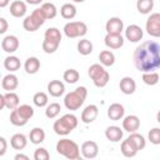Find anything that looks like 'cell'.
I'll list each match as a JSON object with an SVG mask.
<instances>
[{"label":"cell","mask_w":160,"mask_h":160,"mask_svg":"<svg viewBox=\"0 0 160 160\" xmlns=\"http://www.w3.org/2000/svg\"><path fill=\"white\" fill-rule=\"evenodd\" d=\"M105 30H106V34H121V31L124 30V22L118 16L110 18L106 21Z\"/></svg>","instance_id":"cell-12"},{"label":"cell","mask_w":160,"mask_h":160,"mask_svg":"<svg viewBox=\"0 0 160 160\" xmlns=\"http://www.w3.org/2000/svg\"><path fill=\"white\" fill-rule=\"evenodd\" d=\"M46 20V16L44 14V11L41 10V8L39 9H35L30 15H28L24 21H22V26L26 31H36Z\"/></svg>","instance_id":"cell-6"},{"label":"cell","mask_w":160,"mask_h":160,"mask_svg":"<svg viewBox=\"0 0 160 160\" xmlns=\"http://www.w3.org/2000/svg\"><path fill=\"white\" fill-rule=\"evenodd\" d=\"M72 1H74V2H84L85 0H72Z\"/></svg>","instance_id":"cell-50"},{"label":"cell","mask_w":160,"mask_h":160,"mask_svg":"<svg viewBox=\"0 0 160 160\" xmlns=\"http://www.w3.org/2000/svg\"><path fill=\"white\" fill-rule=\"evenodd\" d=\"M19 96L14 91H8L6 94L0 95V109L8 108L10 110H14L19 106Z\"/></svg>","instance_id":"cell-9"},{"label":"cell","mask_w":160,"mask_h":160,"mask_svg":"<svg viewBox=\"0 0 160 160\" xmlns=\"http://www.w3.org/2000/svg\"><path fill=\"white\" fill-rule=\"evenodd\" d=\"M122 135H124V131L122 129H120L119 126L116 125H112V126H108L106 130H105V136L109 141L111 142H118L122 139Z\"/></svg>","instance_id":"cell-19"},{"label":"cell","mask_w":160,"mask_h":160,"mask_svg":"<svg viewBox=\"0 0 160 160\" xmlns=\"http://www.w3.org/2000/svg\"><path fill=\"white\" fill-rule=\"evenodd\" d=\"M24 68H25V71L30 75L32 74H36L40 69V60L35 56H31L29 59H26L25 64H24Z\"/></svg>","instance_id":"cell-25"},{"label":"cell","mask_w":160,"mask_h":160,"mask_svg":"<svg viewBox=\"0 0 160 160\" xmlns=\"http://www.w3.org/2000/svg\"><path fill=\"white\" fill-rule=\"evenodd\" d=\"M59 45H60V42L44 39V41H42V50H44L46 54H52V52H55V51L58 50Z\"/></svg>","instance_id":"cell-41"},{"label":"cell","mask_w":160,"mask_h":160,"mask_svg":"<svg viewBox=\"0 0 160 160\" xmlns=\"http://www.w3.org/2000/svg\"><path fill=\"white\" fill-rule=\"evenodd\" d=\"M60 14H61V16L64 19L71 20V19H74L76 16V8H75L74 4H70V2L64 4L61 6V9H60Z\"/></svg>","instance_id":"cell-28"},{"label":"cell","mask_w":160,"mask_h":160,"mask_svg":"<svg viewBox=\"0 0 160 160\" xmlns=\"http://www.w3.org/2000/svg\"><path fill=\"white\" fill-rule=\"evenodd\" d=\"M78 122H79V120L74 114H65L54 122L52 129L58 135L65 136V135L70 134L78 126Z\"/></svg>","instance_id":"cell-3"},{"label":"cell","mask_w":160,"mask_h":160,"mask_svg":"<svg viewBox=\"0 0 160 160\" xmlns=\"http://www.w3.org/2000/svg\"><path fill=\"white\" fill-rule=\"evenodd\" d=\"M64 32L70 39L85 36L86 32H88V26L84 21H70V22L65 24Z\"/></svg>","instance_id":"cell-7"},{"label":"cell","mask_w":160,"mask_h":160,"mask_svg":"<svg viewBox=\"0 0 160 160\" xmlns=\"http://www.w3.org/2000/svg\"><path fill=\"white\" fill-rule=\"evenodd\" d=\"M121 154L125 156V158H134L136 154H138V148L134 145V142L128 138L126 140H124L121 142Z\"/></svg>","instance_id":"cell-23"},{"label":"cell","mask_w":160,"mask_h":160,"mask_svg":"<svg viewBox=\"0 0 160 160\" xmlns=\"http://www.w3.org/2000/svg\"><path fill=\"white\" fill-rule=\"evenodd\" d=\"M16 110H18L19 114H20L25 120H28V121L34 116V109H32L30 105H28V104H24V105L18 106Z\"/></svg>","instance_id":"cell-40"},{"label":"cell","mask_w":160,"mask_h":160,"mask_svg":"<svg viewBox=\"0 0 160 160\" xmlns=\"http://www.w3.org/2000/svg\"><path fill=\"white\" fill-rule=\"evenodd\" d=\"M156 121L160 124V110L158 111V114H156Z\"/></svg>","instance_id":"cell-49"},{"label":"cell","mask_w":160,"mask_h":160,"mask_svg":"<svg viewBox=\"0 0 160 160\" xmlns=\"http://www.w3.org/2000/svg\"><path fill=\"white\" fill-rule=\"evenodd\" d=\"M1 48L5 52L12 54L19 49V39L15 35H8L1 41Z\"/></svg>","instance_id":"cell-13"},{"label":"cell","mask_w":160,"mask_h":160,"mask_svg":"<svg viewBox=\"0 0 160 160\" xmlns=\"http://www.w3.org/2000/svg\"><path fill=\"white\" fill-rule=\"evenodd\" d=\"M98 115H99V109H98V106L94 105V104L88 105V106L82 110V112H81V121L85 122V124H90V122H92V121L98 118Z\"/></svg>","instance_id":"cell-15"},{"label":"cell","mask_w":160,"mask_h":160,"mask_svg":"<svg viewBox=\"0 0 160 160\" xmlns=\"http://www.w3.org/2000/svg\"><path fill=\"white\" fill-rule=\"evenodd\" d=\"M119 88H120V90H121L122 94H125V95H131V94H134L135 90H136V82H135V80H134L132 78L125 76V78H122V79L120 80Z\"/></svg>","instance_id":"cell-17"},{"label":"cell","mask_w":160,"mask_h":160,"mask_svg":"<svg viewBox=\"0 0 160 160\" xmlns=\"http://www.w3.org/2000/svg\"><path fill=\"white\" fill-rule=\"evenodd\" d=\"M32 102L38 106V108H44V106H48V102H49V98L45 92L42 91H39L36 92L34 96H32Z\"/></svg>","instance_id":"cell-36"},{"label":"cell","mask_w":160,"mask_h":160,"mask_svg":"<svg viewBox=\"0 0 160 160\" xmlns=\"http://www.w3.org/2000/svg\"><path fill=\"white\" fill-rule=\"evenodd\" d=\"M60 110H61L60 104H58V102H51V104H49V105L46 106L45 115H46V118H49V119H54V118H56V116L60 114Z\"/></svg>","instance_id":"cell-37"},{"label":"cell","mask_w":160,"mask_h":160,"mask_svg":"<svg viewBox=\"0 0 160 160\" xmlns=\"http://www.w3.org/2000/svg\"><path fill=\"white\" fill-rule=\"evenodd\" d=\"M124 114H125V109L121 104L119 102H114L109 106L108 109V116L110 120H114V121H118V120H121L124 118Z\"/></svg>","instance_id":"cell-18"},{"label":"cell","mask_w":160,"mask_h":160,"mask_svg":"<svg viewBox=\"0 0 160 160\" xmlns=\"http://www.w3.org/2000/svg\"><path fill=\"white\" fill-rule=\"evenodd\" d=\"M20 159H22V160H29V156H28V155H24V154H16V155H15V160H20Z\"/></svg>","instance_id":"cell-46"},{"label":"cell","mask_w":160,"mask_h":160,"mask_svg":"<svg viewBox=\"0 0 160 160\" xmlns=\"http://www.w3.org/2000/svg\"><path fill=\"white\" fill-rule=\"evenodd\" d=\"M149 141L154 145H160V128H152L148 134Z\"/></svg>","instance_id":"cell-42"},{"label":"cell","mask_w":160,"mask_h":160,"mask_svg":"<svg viewBox=\"0 0 160 160\" xmlns=\"http://www.w3.org/2000/svg\"><path fill=\"white\" fill-rule=\"evenodd\" d=\"M145 30L150 36L160 38V12H154L148 18Z\"/></svg>","instance_id":"cell-8"},{"label":"cell","mask_w":160,"mask_h":160,"mask_svg":"<svg viewBox=\"0 0 160 160\" xmlns=\"http://www.w3.org/2000/svg\"><path fill=\"white\" fill-rule=\"evenodd\" d=\"M44 38L46 40H51V41H56V42H60L61 41V32L59 29L56 28H49L46 29L45 34H44Z\"/></svg>","instance_id":"cell-33"},{"label":"cell","mask_w":160,"mask_h":160,"mask_svg":"<svg viewBox=\"0 0 160 160\" xmlns=\"http://www.w3.org/2000/svg\"><path fill=\"white\" fill-rule=\"evenodd\" d=\"M78 51L81 55H89L92 52V42L88 39H81L78 42Z\"/></svg>","instance_id":"cell-31"},{"label":"cell","mask_w":160,"mask_h":160,"mask_svg":"<svg viewBox=\"0 0 160 160\" xmlns=\"http://www.w3.org/2000/svg\"><path fill=\"white\" fill-rule=\"evenodd\" d=\"M28 4H30V5H38V4H40V2H42V0H25Z\"/></svg>","instance_id":"cell-47"},{"label":"cell","mask_w":160,"mask_h":160,"mask_svg":"<svg viewBox=\"0 0 160 160\" xmlns=\"http://www.w3.org/2000/svg\"><path fill=\"white\" fill-rule=\"evenodd\" d=\"M41 10L44 11L46 19H54L58 14V9L52 2H44L41 5Z\"/></svg>","instance_id":"cell-35"},{"label":"cell","mask_w":160,"mask_h":160,"mask_svg":"<svg viewBox=\"0 0 160 160\" xmlns=\"http://www.w3.org/2000/svg\"><path fill=\"white\" fill-rule=\"evenodd\" d=\"M105 45L109 49H120L124 45V38L121 36V34H106L105 35Z\"/></svg>","instance_id":"cell-14"},{"label":"cell","mask_w":160,"mask_h":160,"mask_svg":"<svg viewBox=\"0 0 160 160\" xmlns=\"http://www.w3.org/2000/svg\"><path fill=\"white\" fill-rule=\"evenodd\" d=\"M90 79L92 80L94 85L96 88H104L108 85L109 80H110V75L109 72L104 69V65L101 64H92L90 68H89V71H88Z\"/></svg>","instance_id":"cell-5"},{"label":"cell","mask_w":160,"mask_h":160,"mask_svg":"<svg viewBox=\"0 0 160 160\" xmlns=\"http://www.w3.org/2000/svg\"><path fill=\"white\" fill-rule=\"evenodd\" d=\"M21 66V62L19 60V58L14 56V55H10L8 56L5 60H4V68L6 70H9L10 72H14V71H18Z\"/></svg>","instance_id":"cell-26"},{"label":"cell","mask_w":160,"mask_h":160,"mask_svg":"<svg viewBox=\"0 0 160 160\" xmlns=\"http://www.w3.org/2000/svg\"><path fill=\"white\" fill-rule=\"evenodd\" d=\"M6 149H8L6 139L1 136V138H0V156H2V155L6 152Z\"/></svg>","instance_id":"cell-44"},{"label":"cell","mask_w":160,"mask_h":160,"mask_svg":"<svg viewBox=\"0 0 160 160\" xmlns=\"http://www.w3.org/2000/svg\"><path fill=\"white\" fill-rule=\"evenodd\" d=\"M9 2H10V0H0V8H5Z\"/></svg>","instance_id":"cell-48"},{"label":"cell","mask_w":160,"mask_h":160,"mask_svg":"<svg viewBox=\"0 0 160 160\" xmlns=\"http://www.w3.org/2000/svg\"><path fill=\"white\" fill-rule=\"evenodd\" d=\"M56 151L70 160H78L80 159V148L79 145L70 140V139H61L56 144Z\"/></svg>","instance_id":"cell-4"},{"label":"cell","mask_w":160,"mask_h":160,"mask_svg":"<svg viewBox=\"0 0 160 160\" xmlns=\"http://www.w3.org/2000/svg\"><path fill=\"white\" fill-rule=\"evenodd\" d=\"M88 96V90L85 86H79L74 91L68 92L64 98V105L68 110H78L84 104Z\"/></svg>","instance_id":"cell-2"},{"label":"cell","mask_w":160,"mask_h":160,"mask_svg":"<svg viewBox=\"0 0 160 160\" xmlns=\"http://www.w3.org/2000/svg\"><path fill=\"white\" fill-rule=\"evenodd\" d=\"M10 122H11L12 125H15V126H24V125H26L28 120H25V119L19 114V111H18L16 109H14V110H11V112H10Z\"/></svg>","instance_id":"cell-38"},{"label":"cell","mask_w":160,"mask_h":160,"mask_svg":"<svg viewBox=\"0 0 160 160\" xmlns=\"http://www.w3.org/2000/svg\"><path fill=\"white\" fill-rule=\"evenodd\" d=\"M134 65L139 71L150 72L160 68V44L152 40L140 44L132 55Z\"/></svg>","instance_id":"cell-1"},{"label":"cell","mask_w":160,"mask_h":160,"mask_svg":"<svg viewBox=\"0 0 160 160\" xmlns=\"http://www.w3.org/2000/svg\"><path fill=\"white\" fill-rule=\"evenodd\" d=\"M26 10H28L26 4L24 1H21V0H15L10 5V14L14 18H22V16H25Z\"/></svg>","instance_id":"cell-21"},{"label":"cell","mask_w":160,"mask_h":160,"mask_svg":"<svg viewBox=\"0 0 160 160\" xmlns=\"http://www.w3.org/2000/svg\"><path fill=\"white\" fill-rule=\"evenodd\" d=\"M29 139L32 144L38 145V144H41L44 140H45V131L41 129V128H34L30 134H29Z\"/></svg>","instance_id":"cell-29"},{"label":"cell","mask_w":160,"mask_h":160,"mask_svg":"<svg viewBox=\"0 0 160 160\" xmlns=\"http://www.w3.org/2000/svg\"><path fill=\"white\" fill-rule=\"evenodd\" d=\"M62 79L68 82V84H75L79 79H80V74L78 70L75 69H68L65 70L64 75H62Z\"/></svg>","instance_id":"cell-34"},{"label":"cell","mask_w":160,"mask_h":160,"mask_svg":"<svg viewBox=\"0 0 160 160\" xmlns=\"http://www.w3.org/2000/svg\"><path fill=\"white\" fill-rule=\"evenodd\" d=\"M99 60H100V64L104 66H112L115 62V55L110 50H102L99 54Z\"/></svg>","instance_id":"cell-27"},{"label":"cell","mask_w":160,"mask_h":160,"mask_svg":"<svg viewBox=\"0 0 160 160\" xmlns=\"http://www.w3.org/2000/svg\"><path fill=\"white\" fill-rule=\"evenodd\" d=\"M140 128V119L136 115H128L122 120V129L128 132H135Z\"/></svg>","instance_id":"cell-16"},{"label":"cell","mask_w":160,"mask_h":160,"mask_svg":"<svg viewBox=\"0 0 160 160\" xmlns=\"http://www.w3.org/2000/svg\"><path fill=\"white\" fill-rule=\"evenodd\" d=\"M26 144H28V139H26V136L24 134H15L10 139V145L15 150H22V149H25L26 148Z\"/></svg>","instance_id":"cell-24"},{"label":"cell","mask_w":160,"mask_h":160,"mask_svg":"<svg viewBox=\"0 0 160 160\" xmlns=\"http://www.w3.org/2000/svg\"><path fill=\"white\" fill-rule=\"evenodd\" d=\"M142 36H144V31H142V29H141L139 25H136V24L129 25V26L126 28V30H125V38H126L129 41H131V42H138V41H140V40L142 39Z\"/></svg>","instance_id":"cell-11"},{"label":"cell","mask_w":160,"mask_h":160,"mask_svg":"<svg viewBox=\"0 0 160 160\" xmlns=\"http://www.w3.org/2000/svg\"><path fill=\"white\" fill-rule=\"evenodd\" d=\"M8 30V21L5 18H0V34H5Z\"/></svg>","instance_id":"cell-45"},{"label":"cell","mask_w":160,"mask_h":160,"mask_svg":"<svg viewBox=\"0 0 160 160\" xmlns=\"http://www.w3.org/2000/svg\"><path fill=\"white\" fill-rule=\"evenodd\" d=\"M136 9L140 14H149L154 9V0H138Z\"/></svg>","instance_id":"cell-30"},{"label":"cell","mask_w":160,"mask_h":160,"mask_svg":"<svg viewBox=\"0 0 160 160\" xmlns=\"http://www.w3.org/2000/svg\"><path fill=\"white\" fill-rule=\"evenodd\" d=\"M50 154L45 148H38L34 152V159L35 160H49Z\"/></svg>","instance_id":"cell-43"},{"label":"cell","mask_w":160,"mask_h":160,"mask_svg":"<svg viewBox=\"0 0 160 160\" xmlns=\"http://www.w3.org/2000/svg\"><path fill=\"white\" fill-rule=\"evenodd\" d=\"M159 74L155 72V71H150V72H144L142 74V81L146 84V85H156L159 82Z\"/></svg>","instance_id":"cell-39"},{"label":"cell","mask_w":160,"mask_h":160,"mask_svg":"<svg viewBox=\"0 0 160 160\" xmlns=\"http://www.w3.org/2000/svg\"><path fill=\"white\" fill-rule=\"evenodd\" d=\"M129 139L134 142V145L138 148V150H142V149L146 146V140H145V138H144L141 134H138L136 131H135V132H130Z\"/></svg>","instance_id":"cell-32"},{"label":"cell","mask_w":160,"mask_h":160,"mask_svg":"<svg viewBox=\"0 0 160 160\" xmlns=\"http://www.w3.org/2000/svg\"><path fill=\"white\" fill-rule=\"evenodd\" d=\"M1 86L6 91H12L19 86V79L14 74H8L1 80Z\"/></svg>","instance_id":"cell-22"},{"label":"cell","mask_w":160,"mask_h":160,"mask_svg":"<svg viewBox=\"0 0 160 160\" xmlns=\"http://www.w3.org/2000/svg\"><path fill=\"white\" fill-rule=\"evenodd\" d=\"M80 150H81V154L85 159H95L99 154V146L92 140H88V141L82 142Z\"/></svg>","instance_id":"cell-10"},{"label":"cell","mask_w":160,"mask_h":160,"mask_svg":"<svg viewBox=\"0 0 160 160\" xmlns=\"http://www.w3.org/2000/svg\"><path fill=\"white\" fill-rule=\"evenodd\" d=\"M48 91L51 96L54 98H59L65 92V85L62 81L60 80H51L48 84Z\"/></svg>","instance_id":"cell-20"}]
</instances>
